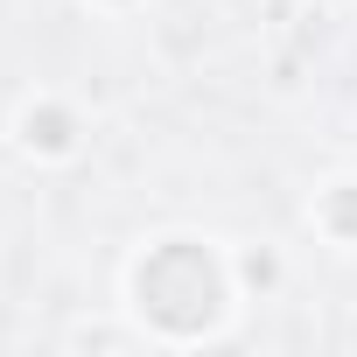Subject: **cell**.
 I'll return each mask as SVG.
<instances>
[{"mask_svg":"<svg viewBox=\"0 0 357 357\" xmlns=\"http://www.w3.org/2000/svg\"><path fill=\"white\" fill-rule=\"evenodd\" d=\"M225 301H231V273H225V259L204 238H161L133 266V308L168 343L211 336L218 315H225Z\"/></svg>","mask_w":357,"mask_h":357,"instance_id":"1","label":"cell"},{"mask_svg":"<svg viewBox=\"0 0 357 357\" xmlns=\"http://www.w3.org/2000/svg\"><path fill=\"white\" fill-rule=\"evenodd\" d=\"M77 133H84V126H77V112H70L63 98H36V105L22 112V147H29V154L63 161V154L77 147Z\"/></svg>","mask_w":357,"mask_h":357,"instance_id":"2","label":"cell"},{"mask_svg":"<svg viewBox=\"0 0 357 357\" xmlns=\"http://www.w3.org/2000/svg\"><path fill=\"white\" fill-rule=\"evenodd\" d=\"M315 225H322L336 245H357V183H329L322 204H315Z\"/></svg>","mask_w":357,"mask_h":357,"instance_id":"3","label":"cell"},{"mask_svg":"<svg viewBox=\"0 0 357 357\" xmlns=\"http://www.w3.org/2000/svg\"><path fill=\"white\" fill-rule=\"evenodd\" d=\"M238 280H245V287H259V294H266V287H273V280H280V259H273V252H266V245H252V252H245V259H238Z\"/></svg>","mask_w":357,"mask_h":357,"instance_id":"4","label":"cell"},{"mask_svg":"<svg viewBox=\"0 0 357 357\" xmlns=\"http://www.w3.org/2000/svg\"><path fill=\"white\" fill-rule=\"evenodd\" d=\"M105 8H126V0H105Z\"/></svg>","mask_w":357,"mask_h":357,"instance_id":"5","label":"cell"}]
</instances>
